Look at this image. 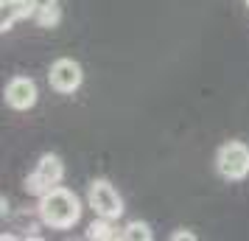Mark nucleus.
I'll return each mask as SVG.
<instances>
[{
  "mask_svg": "<svg viewBox=\"0 0 249 241\" xmlns=\"http://www.w3.org/2000/svg\"><path fill=\"white\" fill-rule=\"evenodd\" d=\"M36 213H39V222L45 227L70 230L73 224H79V219H81V202L70 188L53 185L51 191H45V194L39 196Z\"/></svg>",
  "mask_w": 249,
  "mask_h": 241,
  "instance_id": "obj_1",
  "label": "nucleus"
},
{
  "mask_svg": "<svg viewBox=\"0 0 249 241\" xmlns=\"http://www.w3.org/2000/svg\"><path fill=\"white\" fill-rule=\"evenodd\" d=\"M215 171L227 183H241L249 177V146L244 140H227L215 151Z\"/></svg>",
  "mask_w": 249,
  "mask_h": 241,
  "instance_id": "obj_2",
  "label": "nucleus"
},
{
  "mask_svg": "<svg viewBox=\"0 0 249 241\" xmlns=\"http://www.w3.org/2000/svg\"><path fill=\"white\" fill-rule=\"evenodd\" d=\"M65 180V163L59 154H42L36 168L25 177V194L42 196L45 191H51L53 185H62Z\"/></svg>",
  "mask_w": 249,
  "mask_h": 241,
  "instance_id": "obj_3",
  "label": "nucleus"
},
{
  "mask_svg": "<svg viewBox=\"0 0 249 241\" xmlns=\"http://www.w3.org/2000/svg\"><path fill=\"white\" fill-rule=\"evenodd\" d=\"M87 202L90 207L95 210V216H104V219H121L124 216V199L118 194V188H115L109 180H92L90 188H87Z\"/></svg>",
  "mask_w": 249,
  "mask_h": 241,
  "instance_id": "obj_4",
  "label": "nucleus"
},
{
  "mask_svg": "<svg viewBox=\"0 0 249 241\" xmlns=\"http://www.w3.org/2000/svg\"><path fill=\"white\" fill-rule=\"evenodd\" d=\"M48 81H51V87L62 95H70V93H76L81 87V81H84V70L76 59H68L62 56L56 59L51 70H48Z\"/></svg>",
  "mask_w": 249,
  "mask_h": 241,
  "instance_id": "obj_5",
  "label": "nucleus"
},
{
  "mask_svg": "<svg viewBox=\"0 0 249 241\" xmlns=\"http://www.w3.org/2000/svg\"><path fill=\"white\" fill-rule=\"evenodd\" d=\"M3 95H6V104L12 107V110H17V112H25V110H31L36 104V81L28 79V76H14L9 84H6V90H3Z\"/></svg>",
  "mask_w": 249,
  "mask_h": 241,
  "instance_id": "obj_6",
  "label": "nucleus"
},
{
  "mask_svg": "<svg viewBox=\"0 0 249 241\" xmlns=\"http://www.w3.org/2000/svg\"><path fill=\"white\" fill-rule=\"evenodd\" d=\"M34 12H36L34 0H0V28L9 31L17 20L34 17Z\"/></svg>",
  "mask_w": 249,
  "mask_h": 241,
  "instance_id": "obj_7",
  "label": "nucleus"
},
{
  "mask_svg": "<svg viewBox=\"0 0 249 241\" xmlns=\"http://www.w3.org/2000/svg\"><path fill=\"white\" fill-rule=\"evenodd\" d=\"M118 236H121V233H115L112 219H104V216H98L90 227H87V239H92V241H109V239H118Z\"/></svg>",
  "mask_w": 249,
  "mask_h": 241,
  "instance_id": "obj_8",
  "label": "nucleus"
},
{
  "mask_svg": "<svg viewBox=\"0 0 249 241\" xmlns=\"http://www.w3.org/2000/svg\"><path fill=\"white\" fill-rule=\"evenodd\" d=\"M121 239H126V241H151L154 233H151V227H148L146 222L135 219V222H129V224L121 230Z\"/></svg>",
  "mask_w": 249,
  "mask_h": 241,
  "instance_id": "obj_9",
  "label": "nucleus"
},
{
  "mask_svg": "<svg viewBox=\"0 0 249 241\" xmlns=\"http://www.w3.org/2000/svg\"><path fill=\"white\" fill-rule=\"evenodd\" d=\"M34 20L42 28H51V25L59 23V3H48V6H39L34 12Z\"/></svg>",
  "mask_w": 249,
  "mask_h": 241,
  "instance_id": "obj_10",
  "label": "nucleus"
},
{
  "mask_svg": "<svg viewBox=\"0 0 249 241\" xmlns=\"http://www.w3.org/2000/svg\"><path fill=\"white\" fill-rule=\"evenodd\" d=\"M171 239H174V241H182V239H185V241H196V236H193L191 230H179V233H174Z\"/></svg>",
  "mask_w": 249,
  "mask_h": 241,
  "instance_id": "obj_11",
  "label": "nucleus"
},
{
  "mask_svg": "<svg viewBox=\"0 0 249 241\" xmlns=\"http://www.w3.org/2000/svg\"><path fill=\"white\" fill-rule=\"evenodd\" d=\"M247 9H249V0H247Z\"/></svg>",
  "mask_w": 249,
  "mask_h": 241,
  "instance_id": "obj_12",
  "label": "nucleus"
}]
</instances>
